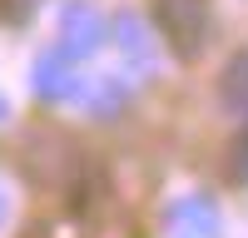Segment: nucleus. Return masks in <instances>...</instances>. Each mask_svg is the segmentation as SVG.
<instances>
[{
  "label": "nucleus",
  "instance_id": "obj_4",
  "mask_svg": "<svg viewBox=\"0 0 248 238\" xmlns=\"http://www.w3.org/2000/svg\"><path fill=\"white\" fill-rule=\"evenodd\" d=\"M30 89H35L40 99H50V104H60V99L79 94V74H75V65H70V55H65V50L40 55L35 70H30Z\"/></svg>",
  "mask_w": 248,
  "mask_h": 238
},
{
  "label": "nucleus",
  "instance_id": "obj_10",
  "mask_svg": "<svg viewBox=\"0 0 248 238\" xmlns=\"http://www.w3.org/2000/svg\"><path fill=\"white\" fill-rule=\"evenodd\" d=\"M5 223H10V193L0 189V228H5Z\"/></svg>",
  "mask_w": 248,
  "mask_h": 238
},
{
  "label": "nucleus",
  "instance_id": "obj_8",
  "mask_svg": "<svg viewBox=\"0 0 248 238\" xmlns=\"http://www.w3.org/2000/svg\"><path fill=\"white\" fill-rule=\"evenodd\" d=\"M35 5L40 0H0V20H5V25H25L35 15Z\"/></svg>",
  "mask_w": 248,
  "mask_h": 238
},
{
  "label": "nucleus",
  "instance_id": "obj_3",
  "mask_svg": "<svg viewBox=\"0 0 248 238\" xmlns=\"http://www.w3.org/2000/svg\"><path fill=\"white\" fill-rule=\"evenodd\" d=\"M164 228H169V238H218L223 233V218H218L214 198L189 193V198H179V204H169Z\"/></svg>",
  "mask_w": 248,
  "mask_h": 238
},
{
  "label": "nucleus",
  "instance_id": "obj_9",
  "mask_svg": "<svg viewBox=\"0 0 248 238\" xmlns=\"http://www.w3.org/2000/svg\"><path fill=\"white\" fill-rule=\"evenodd\" d=\"M229 174H233V178H248V134L233 144V164H229Z\"/></svg>",
  "mask_w": 248,
  "mask_h": 238
},
{
  "label": "nucleus",
  "instance_id": "obj_1",
  "mask_svg": "<svg viewBox=\"0 0 248 238\" xmlns=\"http://www.w3.org/2000/svg\"><path fill=\"white\" fill-rule=\"evenodd\" d=\"M209 25H214L209 0H159V30H164V40H169V50L179 60H199L203 55Z\"/></svg>",
  "mask_w": 248,
  "mask_h": 238
},
{
  "label": "nucleus",
  "instance_id": "obj_2",
  "mask_svg": "<svg viewBox=\"0 0 248 238\" xmlns=\"http://www.w3.org/2000/svg\"><path fill=\"white\" fill-rule=\"evenodd\" d=\"M99 40H105V20H99V10L85 5V0H70V5L60 10V50H65L70 60H79V55H94Z\"/></svg>",
  "mask_w": 248,
  "mask_h": 238
},
{
  "label": "nucleus",
  "instance_id": "obj_7",
  "mask_svg": "<svg viewBox=\"0 0 248 238\" xmlns=\"http://www.w3.org/2000/svg\"><path fill=\"white\" fill-rule=\"evenodd\" d=\"M124 99H129V89H124L119 79H99V85L85 94V104H90V114H94V119H109V114L124 104Z\"/></svg>",
  "mask_w": 248,
  "mask_h": 238
},
{
  "label": "nucleus",
  "instance_id": "obj_11",
  "mask_svg": "<svg viewBox=\"0 0 248 238\" xmlns=\"http://www.w3.org/2000/svg\"><path fill=\"white\" fill-rule=\"evenodd\" d=\"M5 119H10V104H5V94H0V124H5Z\"/></svg>",
  "mask_w": 248,
  "mask_h": 238
},
{
  "label": "nucleus",
  "instance_id": "obj_5",
  "mask_svg": "<svg viewBox=\"0 0 248 238\" xmlns=\"http://www.w3.org/2000/svg\"><path fill=\"white\" fill-rule=\"evenodd\" d=\"M109 40L119 45L124 65H129L134 74H154V35L144 30V20H139V15H119Z\"/></svg>",
  "mask_w": 248,
  "mask_h": 238
},
{
  "label": "nucleus",
  "instance_id": "obj_6",
  "mask_svg": "<svg viewBox=\"0 0 248 238\" xmlns=\"http://www.w3.org/2000/svg\"><path fill=\"white\" fill-rule=\"evenodd\" d=\"M218 99H223L233 114L248 119V50H238V55L229 60V70H223V79H218Z\"/></svg>",
  "mask_w": 248,
  "mask_h": 238
}]
</instances>
